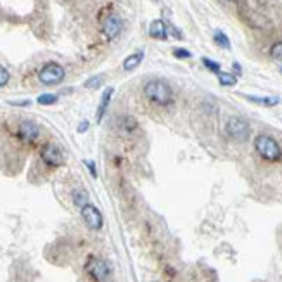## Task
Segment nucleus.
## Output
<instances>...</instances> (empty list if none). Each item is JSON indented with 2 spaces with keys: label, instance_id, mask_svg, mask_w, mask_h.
I'll return each mask as SVG.
<instances>
[{
  "label": "nucleus",
  "instance_id": "1",
  "mask_svg": "<svg viewBox=\"0 0 282 282\" xmlns=\"http://www.w3.org/2000/svg\"><path fill=\"white\" fill-rule=\"evenodd\" d=\"M144 95L157 106H172L173 92L172 87L163 80H149L144 85Z\"/></svg>",
  "mask_w": 282,
  "mask_h": 282
},
{
  "label": "nucleus",
  "instance_id": "2",
  "mask_svg": "<svg viewBox=\"0 0 282 282\" xmlns=\"http://www.w3.org/2000/svg\"><path fill=\"white\" fill-rule=\"evenodd\" d=\"M255 147L258 154L267 161H279L282 157V149L273 137L270 135H258L255 139Z\"/></svg>",
  "mask_w": 282,
  "mask_h": 282
},
{
  "label": "nucleus",
  "instance_id": "3",
  "mask_svg": "<svg viewBox=\"0 0 282 282\" xmlns=\"http://www.w3.org/2000/svg\"><path fill=\"white\" fill-rule=\"evenodd\" d=\"M64 76H66V71H64V68L59 63H47L38 71L40 84L47 85V87L59 85L61 82L64 80Z\"/></svg>",
  "mask_w": 282,
  "mask_h": 282
},
{
  "label": "nucleus",
  "instance_id": "4",
  "mask_svg": "<svg viewBox=\"0 0 282 282\" xmlns=\"http://www.w3.org/2000/svg\"><path fill=\"white\" fill-rule=\"evenodd\" d=\"M40 159H42L47 167L59 168L64 165L66 157H64V152H63V149H61V146H57V144H54V142H47V144H44L42 149H40Z\"/></svg>",
  "mask_w": 282,
  "mask_h": 282
},
{
  "label": "nucleus",
  "instance_id": "5",
  "mask_svg": "<svg viewBox=\"0 0 282 282\" xmlns=\"http://www.w3.org/2000/svg\"><path fill=\"white\" fill-rule=\"evenodd\" d=\"M40 134H42L40 127L31 119H21L16 128V135L24 144H35L40 139Z\"/></svg>",
  "mask_w": 282,
  "mask_h": 282
},
{
  "label": "nucleus",
  "instance_id": "6",
  "mask_svg": "<svg viewBox=\"0 0 282 282\" xmlns=\"http://www.w3.org/2000/svg\"><path fill=\"white\" fill-rule=\"evenodd\" d=\"M225 130H227V134H229V137H232V139L246 140L248 137H250L251 128H250V123H248L244 118L232 116V118H229V122H227Z\"/></svg>",
  "mask_w": 282,
  "mask_h": 282
},
{
  "label": "nucleus",
  "instance_id": "7",
  "mask_svg": "<svg viewBox=\"0 0 282 282\" xmlns=\"http://www.w3.org/2000/svg\"><path fill=\"white\" fill-rule=\"evenodd\" d=\"M82 218H84V222L87 223V227L92 230H101L102 225H104V218H102L101 211L95 208L94 205H90V203H87L85 206H82Z\"/></svg>",
  "mask_w": 282,
  "mask_h": 282
},
{
  "label": "nucleus",
  "instance_id": "8",
  "mask_svg": "<svg viewBox=\"0 0 282 282\" xmlns=\"http://www.w3.org/2000/svg\"><path fill=\"white\" fill-rule=\"evenodd\" d=\"M87 272H89V275L94 277L95 280H104L107 279V275H109V265H107L104 260L92 256V258L87 261Z\"/></svg>",
  "mask_w": 282,
  "mask_h": 282
},
{
  "label": "nucleus",
  "instance_id": "9",
  "mask_svg": "<svg viewBox=\"0 0 282 282\" xmlns=\"http://www.w3.org/2000/svg\"><path fill=\"white\" fill-rule=\"evenodd\" d=\"M119 31H122V19H119L118 16H109V18H106L104 24H102V33H104L106 38L114 40L116 36L119 35Z\"/></svg>",
  "mask_w": 282,
  "mask_h": 282
},
{
  "label": "nucleus",
  "instance_id": "10",
  "mask_svg": "<svg viewBox=\"0 0 282 282\" xmlns=\"http://www.w3.org/2000/svg\"><path fill=\"white\" fill-rule=\"evenodd\" d=\"M149 35L156 40H167L168 38V28H167V24H165V21H161V19L152 21L151 26H149Z\"/></svg>",
  "mask_w": 282,
  "mask_h": 282
},
{
  "label": "nucleus",
  "instance_id": "11",
  "mask_svg": "<svg viewBox=\"0 0 282 282\" xmlns=\"http://www.w3.org/2000/svg\"><path fill=\"white\" fill-rule=\"evenodd\" d=\"M113 94H114V89H113V87H107L106 92L102 94L101 102H99V107H97V123H101V122H102V118H104V114H106L107 107H109L111 99H113Z\"/></svg>",
  "mask_w": 282,
  "mask_h": 282
},
{
  "label": "nucleus",
  "instance_id": "12",
  "mask_svg": "<svg viewBox=\"0 0 282 282\" xmlns=\"http://www.w3.org/2000/svg\"><path fill=\"white\" fill-rule=\"evenodd\" d=\"M118 127H119V130H122L125 135H132L137 130L139 123H137V119L134 118V116H123V118L119 119Z\"/></svg>",
  "mask_w": 282,
  "mask_h": 282
},
{
  "label": "nucleus",
  "instance_id": "13",
  "mask_svg": "<svg viewBox=\"0 0 282 282\" xmlns=\"http://www.w3.org/2000/svg\"><path fill=\"white\" fill-rule=\"evenodd\" d=\"M142 59H144V52L142 51H139L135 54H130V56H128L127 59L123 61V69H125V71H134L137 66L142 63Z\"/></svg>",
  "mask_w": 282,
  "mask_h": 282
},
{
  "label": "nucleus",
  "instance_id": "14",
  "mask_svg": "<svg viewBox=\"0 0 282 282\" xmlns=\"http://www.w3.org/2000/svg\"><path fill=\"white\" fill-rule=\"evenodd\" d=\"M246 99L248 101H251V102H256V104L267 106V107L275 106V104H279L280 102L279 97H255V95H246Z\"/></svg>",
  "mask_w": 282,
  "mask_h": 282
},
{
  "label": "nucleus",
  "instance_id": "15",
  "mask_svg": "<svg viewBox=\"0 0 282 282\" xmlns=\"http://www.w3.org/2000/svg\"><path fill=\"white\" fill-rule=\"evenodd\" d=\"M59 101V95L57 94H40L38 97H36V102H38L40 106H54L56 102Z\"/></svg>",
  "mask_w": 282,
  "mask_h": 282
},
{
  "label": "nucleus",
  "instance_id": "16",
  "mask_svg": "<svg viewBox=\"0 0 282 282\" xmlns=\"http://www.w3.org/2000/svg\"><path fill=\"white\" fill-rule=\"evenodd\" d=\"M73 203L78 206V208H82V206H85L87 203H89V194H87L84 189L73 190Z\"/></svg>",
  "mask_w": 282,
  "mask_h": 282
},
{
  "label": "nucleus",
  "instance_id": "17",
  "mask_svg": "<svg viewBox=\"0 0 282 282\" xmlns=\"http://www.w3.org/2000/svg\"><path fill=\"white\" fill-rule=\"evenodd\" d=\"M218 82H220V85H223V87H234L235 84H237V76L232 74V73L220 71L218 73Z\"/></svg>",
  "mask_w": 282,
  "mask_h": 282
},
{
  "label": "nucleus",
  "instance_id": "18",
  "mask_svg": "<svg viewBox=\"0 0 282 282\" xmlns=\"http://www.w3.org/2000/svg\"><path fill=\"white\" fill-rule=\"evenodd\" d=\"M102 84H104V74H97V76L89 78V80H87L85 84H84V87H85V89L97 90V89H101Z\"/></svg>",
  "mask_w": 282,
  "mask_h": 282
},
{
  "label": "nucleus",
  "instance_id": "19",
  "mask_svg": "<svg viewBox=\"0 0 282 282\" xmlns=\"http://www.w3.org/2000/svg\"><path fill=\"white\" fill-rule=\"evenodd\" d=\"M213 40H215V44L220 45L222 49H230V40H229V36H227L223 31H215Z\"/></svg>",
  "mask_w": 282,
  "mask_h": 282
},
{
  "label": "nucleus",
  "instance_id": "20",
  "mask_svg": "<svg viewBox=\"0 0 282 282\" xmlns=\"http://www.w3.org/2000/svg\"><path fill=\"white\" fill-rule=\"evenodd\" d=\"M270 56H272V59H275V61H282V42H277V44H273V45H272V49H270Z\"/></svg>",
  "mask_w": 282,
  "mask_h": 282
},
{
  "label": "nucleus",
  "instance_id": "21",
  "mask_svg": "<svg viewBox=\"0 0 282 282\" xmlns=\"http://www.w3.org/2000/svg\"><path fill=\"white\" fill-rule=\"evenodd\" d=\"M9 80H11V74L9 71H7L6 68H4L2 64H0V89H4L7 84H9Z\"/></svg>",
  "mask_w": 282,
  "mask_h": 282
},
{
  "label": "nucleus",
  "instance_id": "22",
  "mask_svg": "<svg viewBox=\"0 0 282 282\" xmlns=\"http://www.w3.org/2000/svg\"><path fill=\"white\" fill-rule=\"evenodd\" d=\"M203 64H205L208 69H211L213 73H220V64L215 63V61L208 59V57H203Z\"/></svg>",
  "mask_w": 282,
  "mask_h": 282
},
{
  "label": "nucleus",
  "instance_id": "23",
  "mask_svg": "<svg viewBox=\"0 0 282 282\" xmlns=\"http://www.w3.org/2000/svg\"><path fill=\"white\" fill-rule=\"evenodd\" d=\"M173 56L178 57V59H187V57H190L192 54H190L189 51H185V49H175V51H173Z\"/></svg>",
  "mask_w": 282,
  "mask_h": 282
},
{
  "label": "nucleus",
  "instance_id": "24",
  "mask_svg": "<svg viewBox=\"0 0 282 282\" xmlns=\"http://www.w3.org/2000/svg\"><path fill=\"white\" fill-rule=\"evenodd\" d=\"M89 128H90V122H89V119H82V122L78 123V127H76V132H78V134H85Z\"/></svg>",
  "mask_w": 282,
  "mask_h": 282
},
{
  "label": "nucleus",
  "instance_id": "25",
  "mask_svg": "<svg viewBox=\"0 0 282 282\" xmlns=\"http://www.w3.org/2000/svg\"><path fill=\"white\" fill-rule=\"evenodd\" d=\"M9 104L16 106V107H28V106H31V101L30 99H24V101H11Z\"/></svg>",
  "mask_w": 282,
  "mask_h": 282
},
{
  "label": "nucleus",
  "instance_id": "26",
  "mask_svg": "<svg viewBox=\"0 0 282 282\" xmlns=\"http://www.w3.org/2000/svg\"><path fill=\"white\" fill-rule=\"evenodd\" d=\"M85 165H87V168H89V172L92 173V177L97 178V168H95V163H94V161L85 159Z\"/></svg>",
  "mask_w": 282,
  "mask_h": 282
},
{
  "label": "nucleus",
  "instance_id": "27",
  "mask_svg": "<svg viewBox=\"0 0 282 282\" xmlns=\"http://www.w3.org/2000/svg\"><path fill=\"white\" fill-rule=\"evenodd\" d=\"M280 73H282V68H280Z\"/></svg>",
  "mask_w": 282,
  "mask_h": 282
}]
</instances>
